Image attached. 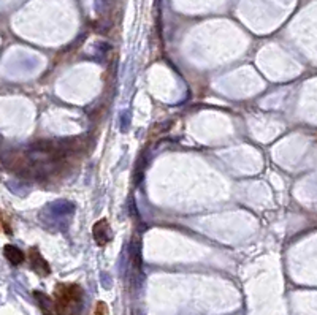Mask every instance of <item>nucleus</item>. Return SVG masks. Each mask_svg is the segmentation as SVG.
I'll list each match as a JSON object with an SVG mask.
<instances>
[{
	"instance_id": "nucleus-5",
	"label": "nucleus",
	"mask_w": 317,
	"mask_h": 315,
	"mask_svg": "<svg viewBox=\"0 0 317 315\" xmlns=\"http://www.w3.org/2000/svg\"><path fill=\"white\" fill-rule=\"evenodd\" d=\"M29 261H30V266L32 269L37 273L38 276H49L51 274V268H49L48 261L41 257V254L38 252L37 249H30L29 250Z\"/></svg>"
},
{
	"instance_id": "nucleus-6",
	"label": "nucleus",
	"mask_w": 317,
	"mask_h": 315,
	"mask_svg": "<svg viewBox=\"0 0 317 315\" xmlns=\"http://www.w3.org/2000/svg\"><path fill=\"white\" fill-rule=\"evenodd\" d=\"M3 254L6 257V260H8L11 264H15V266H18V264H21L26 260L24 252L21 249H18L16 246H5Z\"/></svg>"
},
{
	"instance_id": "nucleus-1",
	"label": "nucleus",
	"mask_w": 317,
	"mask_h": 315,
	"mask_svg": "<svg viewBox=\"0 0 317 315\" xmlns=\"http://www.w3.org/2000/svg\"><path fill=\"white\" fill-rule=\"evenodd\" d=\"M84 149L80 138L60 141H38L26 151L15 152L5 167L23 177L35 181H49L51 177L63 173Z\"/></svg>"
},
{
	"instance_id": "nucleus-7",
	"label": "nucleus",
	"mask_w": 317,
	"mask_h": 315,
	"mask_svg": "<svg viewBox=\"0 0 317 315\" xmlns=\"http://www.w3.org/2000/svg\"><path fill=\"white\" fill-rule=\"evenodd\" d=\"M94 315H108V307L103 301H98L95 304V309H94Z\"/></svg>"
},
{
	"instance_id": "nucleus-3",
	"label": "nucleus",
	"mask_w": 317,
	"mask_h": 315,
	"mask_svg": "<svg viewBox=\"0 0 317 315\" xmlns=\"http://www.w3.org/2000/svg\"><path fill=\"white\" fill-rule=\"evenodd\" d=\"M92 234H94V239L97 242V246H100V247L107 246L113 238V231H111V227L108 224V220L107 219L97 220L92 227Z\"/></svg>"
},
{
	"instance_id": "nucleus-2",
	"label": "nucleus",
	"mask_w": 317,
	"mask_h": 315,
	"mask_svg": "<svg viewBox=\"0 0 317 315\" xmlns=\"http://www.w3.org/2000/svg\"><path fill=\"white\" fill-rule=\"evenodd\" d=\"M84 291L78 284H59L54 288V299L60 315H81Z\"/></svg>"
},
{
	"instance_id": "nucleus-8",
	"label": "nucleus",
	"mask_w": 317,
	"mask_h": 315,
	"mask_svg": "<svg viewBox=\"0 0 317 315\" xmlns=\"http://www.w3.org/2000/svg\"><path fill=\"white\" fill-rule=\"evenodd\" d=\"M2 228H3V231H5V233L11 234V228H8V222L5 220V216H3V220H2Z\"/></svg>"
},
{
	"instance_id": "nucleus-4",
	"label": "nucleus",
	"mask_w": 317,
	"mask_h": 315,
	"mask_svg": "<svg viewBox=\"0 0 317 315\" xmlns=\"http://www.w3.org/2000/svg\"><path fill=\"white\" fill-rule=\"evenodd\" d=\"M33 298L37 301L40 311L43 312V315H60L54 296H49L43 291H33Z\"/></svg>"
}]
</instances>
